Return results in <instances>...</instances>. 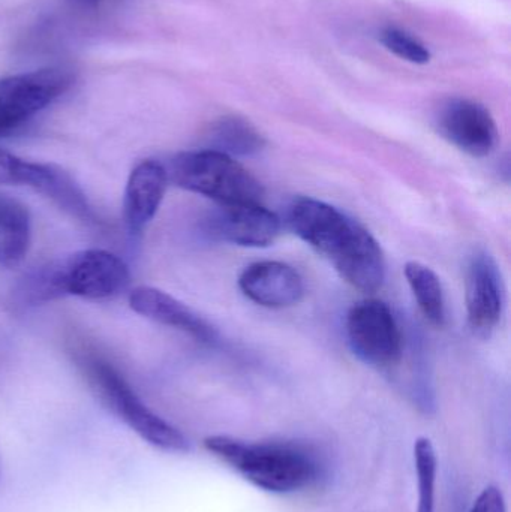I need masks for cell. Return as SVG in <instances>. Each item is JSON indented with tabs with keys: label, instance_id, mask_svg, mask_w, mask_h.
I'll return each mask as SVG.
<instances>
[{
	"label": "cell",
	"instance_id": "obj_1",
	"mask_svg": "<svg viewBox=\"0 0 511 512\" xmlns=\"http://www.w3.org/2000/svg\"><path fill=\"white\" fill-rule=\"evenodd\" d=\"M291 230L332 262L339 276L372 294L386 279L383 249L356 219L314 198H299L288 213Z\"/></svg>",
	"mask_w": 511,
	"mask_h": 512
},
{
	"label": "cell",
	"instance_id": "obj_16",
	"mask_svg": "<svg viewBox=\"0 0 511 512\" xmlns=\"http://www.w3.org/2000/svg\"><path fill=\"white\" fill-rule=\"evenodd\" d=\"M405 277L425 318L431 324L443 327L446 322V301L435 271L422 262L410 261L405 265Z\"/></svg>",
	"mask_w": 511,
	"mask_h": 512
},
{
	"label": "cell",
	"instance_id": "obj_17",
	"mask_svg": "<svg viewBox=\"0 0 511 512\" xmlns=\"http://www.w3.org/2000/svg\"><path fill=\"white\" fill-rule=\"evenodd\" d=\"M419 505L417 512H435V492H437L438 457L434 444L429 438H419L414 444Z\"/></svg>",
	"mask_w": 511,
	"mask_h": 512
},
{
	"label": "cell",
	"instance_id": "obj_4",
	"mask_svg": "<svg viewBox=\"0 0 511 512\" xmlns=\"http://www.w3.org/2000/svg\"><path fill=\"white\" fill-rule=\"evenodd\" d=\"M167 171L174 185L210 198L219 206L261 204L264 197L263 186L242 164L216 150L179 153Z\"/></svg>",
	"mask_w": 511,
	"mask_h": 512
},
{
	"label": "cell",
	"instance_id": "obj_3",
	"mask_svg": "<svg viewBox=\"0 0 511 512\" xmlns=\"http://www.w3.org/2000/svg\"><path fill=\"white\" fill-rule=\"evenodd\" d=\"M204 447L230 465L246 481L270 493H293L311 486L318 465L311 454L293 444H249L230 436H210Z\"/></svg>",
	"mask_w": 511,
	"mask_h": 512
},
{
	"label": "cell",
	"instance_id": "obj_8",
	"mask_svg": "<svg viewBox=\"0 0 511 512\" xmlns=\"http://www.w3.org/2000/svg\"><path fill=\"white\" fill-rule=\"evenodd\" d=\"M438 125L446 140L473 158L491 155L500 138L491 113L468 99L450 101L441 110Z\"/></svg>",
	"mask_w": 511,
	"mask_h": 512
},
{
	"label": "cell",
	"instance_id": "obj_5",
	"mask_svg": "<svg viewBox=\"0 0 511 512\" xmlns=\"http://www.w3.org/2000/svg\"><path fill=\"white\" fill-rule=\"evenodd\" d=\"M86 373L101 402L143 441L167 453L189 451L186 436L155 414L113 364L92 358L87 361Z\"/></svg>",
	"mask_w": 511,
	"mask_h": 512
},
{
	"label": "cell",
	"instance_id": "obj_9",
	"mask_svg": "<svg viewBox=\"0 0 511 512\" xmlns=\"http://www.w3.org/2000/svg\"><path fill=\"white\" fill-rule=\"evenodd\" d=\"M465 300L471 330L489 336L503 316L504 291L497 262L488 252H477L468 265Z\"/></svg>",
	"mask_w": 511,
	"mask_h": 512
},
{
	"label": "cell",
	"instance_id": "obj_12",
	"mask_svg": "<svg viewBox=\"0 0 511 512\" xmlns=\"http://www.w3.org/2000/svg\"><path fill=\"white\" fill-rule=\"evenodd\" d=\"M168 183L167 167L153 159L140 162L131 171L123 198V218L132 236L143 234L155 219Z\"/></svg>",
	"mask_w": 511,
	"mask_h": 512
},
{
	"label": "cell",
	"instance_id": "obj_19",
	"mask_svg": "<svg viewBox=\"0 0 511 512\" xmlns=\"http://www.w3.org/2000/svg\"><path fill=\"white\" fill-rule=\"evenodd\" d=\"M381 42L386 45L387 50L408 62L423 65L431 60V53L422 42L395 27L383 30Z\"/></svg>",
	"mask_w": 511,
	"mask_h": 512
},
{
	"label": "cell",
	"instance_id": "obj_15",
	"mask_svg": "<svg viewBox=\"0 0 511 512\" xmlns=\"http://www.w3.org/2000/svg\"><path fill=\"white\" fill-rule=\"evenodd\" d=\"M209 149L231 156H252L266 146L263 135L245 119L222 117L210 129Z\"/></svg>",
	"mask_w": 511,
	"mask_h": 512
},
{
	"label": "cell",
	"instance_id": "obj_7",
	"mask_svg": "<svg viewBox=\"0 0 511 512\" xmlns=\"http://www.w3.org/2000/svg\"><path fill=\"white\" fill-rule=\"evenodd\" d=\"M347 334L354 354L375 367L395 366L402 355V334L392 309L369 298L351 307Z\"/></svg>",
	"mask_w": 511,
	"mask_h": 512
},
{
	"label": "cell",
	"instance_id": "obj_14",
	"mask_svg": "<svg viewBox=\"0 0 511 512\" xmlns=\"http://www.w3.org/2000/svg\"><path fill=\"white\" fill-rule=\"evenodd\" d=\"M32 242V218L21 201L0 194V264L14 267L23 261Z\"/></svg>",
	"mask_w": 511,
	"mask_h": 512
},
{
	"label": "cell",
	"instance_id": "obj_20",
	"mask_svg": "<svg viewBox=\"0 0 511 512\" xmlns=\"http://www.w3.org/2000/svg\"><path fill=\"white\" fill-rule=\"evenodd\" d=\"M470 512H507L506 499L498 487L489 486L477 496Z\"/></svg>",
	"mask_w": 511,
	"mask_h": 512
},
{
	"label": "cell",
	"instance_id": "obj_2",
	"mask_svg": "<svg viewBox=\"0 0 511 512\" xmlns=\"http://www.w3.org/2000/svg\"><path fill=\"white\" fill-rule=\"evenodd\" d=\"M129 268L120 256L104 249H84L62 261L36 268L24 277L21 300L36 304L54 298L104 300L120 294L129 283Z\"/></svg>",
	"mask_w": 511,
	"mask_h": 512
},
{
	"label": "cell",
	"instance_id": "obj_6",
	"mask_svg": "<svg viewBox=\"0 0 511 512\" xmlns=\"http://www.w3.org/2000/svg\"><path fill=\"white\" fill-rule=\"evenodd\" d=\"M74 74L62 66L0 78V134H8L65 95Z\"/></svg>",
	"mask_w": 511,
	"mask_h": 512
},
{
	"label": "cell",
	"instance_id": "obj_18",
	"mask_svg": "<svg viewBox=\"0 0 511 512\" xmlns=\"http://www.w3.org/2000/svg\"><path fill=\"white\" fill-rule=\"evenodd\" d=\"M41 162L27 161L8 150L0 149V185L35 188L41 173Z\"/></svg>",
	"mask_w": 511,
	"mask_h": 512
},
{
	"label": "cell",
	"instance_id": "obj_21",
	"mask_svg": "<svg viewBox=\"0 0 511 512\" xmlns=\"http://www.w3.org/2000/svg\"><path fill=\"white\" fill-rule=\"evenodd\" d=\"M68 2L74 5L75 8L81 9V11L95 12L104 8L108 0H68Z\"/></svg>",
	"mask_w": 511,
	"mask_h": 512
},
{
	"label": "cell",
	"instance_id": "obj_10",
	"mask_svg": "<svg viewBox=\"0 0 511 512\" xmlns=\"http://www.w3.org/2000/svg\"><path fill=\"white\" fill-rule=\"evenodd\" d=\"M207 224L213 237L243 248H267L281 233L278 216L261 204L219 206Z\"/></svg>",
	"mask_w": 511,
	"mask_h": 512
},
{
	"label": "cell",
	"instance_id": "obj_11",
	"mask_svg": "<svg viewBox=\"0 0 511 512\" xmlns=\"http://www.w3.org/2000/svg\"><path fill=\"white\" fill-rule=\"evenodd\" d=\"M239 286L249 300L269 309L294 306L305 295V283L299 271L279 261L249 265L240 274Z\"/></svg>",
	"mask_w": 511,
	"mask_h": 512
},
{
	"label": "cell",
	"instance_id": "obj_13",
	"mask_svg": "<svg viewBox=\"0 0 511 512\" xmlns=\"http://www.w3.org/2000/svg\"><path fill=\"white\" fill-rule=\"evenodd\" d=\"M128 301L131 309L143 318L183 331L198 342L212 343L216 340V330L206 319L161 289L137 286L129 292Z\"/></svg>",
	"mask_w": 511,
	"mask_h": 512
}]
</instances>
